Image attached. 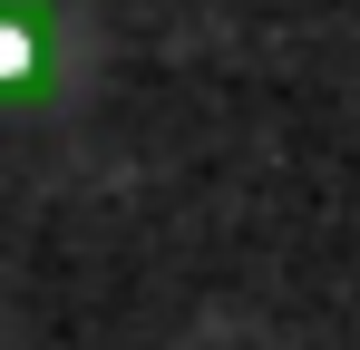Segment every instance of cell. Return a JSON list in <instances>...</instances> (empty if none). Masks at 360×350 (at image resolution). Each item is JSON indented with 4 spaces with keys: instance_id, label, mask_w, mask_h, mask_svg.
<instances>
[{
    "instance_id": "obj_1",
    "label": "cell",
    "mask_w": 360,
    "mask_h": 350,
    "mask_svg": "<svg viewBox=\"0 0 360 350\" xmlns=\"http://www.w3.org/2000/svg\"><path fill=\"white\" fill-rule=\"evenodd\" d=\"M59 20H49V0H0V108H20V98H39V88H59Z\"/></svg>"
}]
</instances>
